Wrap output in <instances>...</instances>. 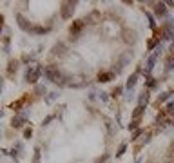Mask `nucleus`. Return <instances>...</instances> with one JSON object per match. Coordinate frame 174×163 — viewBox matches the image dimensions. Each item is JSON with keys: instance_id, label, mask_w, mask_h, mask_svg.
Segmentation results:
<instances>
[{"instance_id": "8", "label": "nucleus", "mask_w": 174, "mask_h": 163, "mask_svg": "<svg viewBox=\"0 0 174 163\" xmlns=\"http://www.w3.org/2000/svg\"><path fill=\"white\" fill-rule=\"evenodd\" d=\"M142 111H143V107H140V105H138V109L134 111V118H138V116L142 114Z\"/></svg>"}, {"instance_id": "1", "label": "nucleus", "mask_w": 174, "mask_h": 163, "mask_svg": "<svg viewBox=\"0 0 174 163\" xmlns=\"http://www.w3.org/2000/svg\"><path fill=\"white\" fill-rule=\"evenodd\" d=\"M45 74H47V78H49L51 82H58V80H60V73H58V69H54V67H47V69H45Z\"/></svg>"}, {"instance_id": "3", "label": "nucleus", "mask_w": 174, "mask_h": 163, "mask_svg": "<svg viewBox=\"0 0 174 163\" xmlns=\"http://www.w3.org/2000/svg\"><path fill=\"white\" fill-rule=\"evenodd\" d=\"M82 27H84V22H82V20L74 22V24L71 25V34H74V36H76V34H78V31H80Z\"/></svg>"}, {"instance_id": "4", "label": "nucleus", "mask_w": 174, "mask_h": 163, "mask_svg": "<svg viewBox=\"0 0 174 163\" xmlns=\"http://www.w3.org/2000/svg\"><path fill=\"white\" fill-rule=\"evenodd\" d=\"M156 15L160 16V15H165V4H158L156 5Z\"/></svg>"}, {"instance_id": "5", "label": "nucleus", "mask_w": 174, "mask_h": 163, "mask_svg": "<svg viewBox=\"0 0 174 163\" xmlns=\"http://www.w3.org/2000/svg\"><path fill=\"white\" fill-rule=\"evenodd\" d=\"M111 78H113V74H109V73H103V74H100V76H98V80H100V82H109Z\"/></svg>"}, {"instance_id": "7", "label": "nucleus", "mask_w": 174, "mask_h": 163, "mask_svg": "<svg viewBox=\"0 0 174 163\" xmlns=\"http://www.w3.org/2000/svg\"><path fill=\"white\" fill-rule=\"evenodd\" d=\"M20 122H22V118H13V127H20L22 125Z\"/></svg>"}, {"instance_id": "2", "label": "nucleus", "mask_w": 174, "mask_h": 163, "mask_svg": "<svg viewBox=\"0 0 174 163\" xmlns=\"http://www.w3.org/2000/svg\"><path fill=\"white\" fill-rule=\"evenodd\" d=\"M38 74H40V69H38V67H33L31 71H27V80H29V82H36Z\"/></svg>"}, {"instance_id": "6", "label": "nucleus", "mask_w": 174, "mask_h": 163, "mask_svg": "<svg viewBox=\"0 0 174 163\" xmlns=\"http://www.w3.org/2000/svg\"><path fill=\"white\" fill-rule=\"evenodd\" d=\"M136 78H138V74H133L131 78H129V82H127V87L131 89V87H134V83H136Z\"/></svg>"}, {"instance_id": "9", "label": "nucleus", "mask_w": 174, "mask_h": 163, "mask_svg": "<svg viewBox=\"0 0 174 163\" xmlns=\"http://www.w3.org/2000/svg\"><path fill=\"white\" fill-rule=\"evenodd\" d=\"M2 22H4V18H2V16H0V27H2Z\"/></svg>"}]
</instances>
